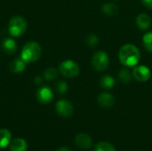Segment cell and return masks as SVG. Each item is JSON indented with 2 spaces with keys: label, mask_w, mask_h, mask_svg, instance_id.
Wrapping results in <instances>:
<instances>
[{
  "label": "cell",
  "mask_w": 152,
  "mask_h": 151,
  "mask_svg": "<svg viewBox=\"0 0 152 151\" xmlns=\"http://www.w3.org/2000/svg\"><path fill=\"white\" fill-rule=\"evenodd\" d=\"M141 54L136 46L131 44L123 45L118 53L120 62L126 67H135L140 61Z\"/></svg>",
  "instance_id": "1"
},
{
  "label": "cell",
  "mask_w": 152,
  "mask_h": 151,
  "mask_svg": "<svg viewBox=\"0 0 152 151\" xmlns=\"http://www.w3.org/2000/svg\"><path fill=\"white\" fill-rule=\"evenodd\" d=\"M42 54V49L38 43L28 42L27 43L20 53V58L26 63H32L37 61Z\"/></svg>",
  "instance_id": "2"
},
{
  "label": "cell",
  "mask_w": 152,
  "mask_h": 151,
  "mask_svg": "<svg viewBox=\"0 0 152 151\" xmlns=\"http://www.w3.org/2000/svg\"><path fill=\"white\" fill-rule=\"evenodd\" d=\"M27 29V21L21 16L12 17L8 24V31L12 36L17 37L25 33Z\"/></svg>",
  "instance_id": "3"
},
{
  "label": "cell",
  "mask_w": 152,
  "mask_h": 151,
  "mask_svg": "<svg viewBox=\"0 0 152 151\" xmlns=\"http://www.w3.org/2000/svg\"><path fill=\"white\" fill-rule=\"evenodd\" d=\"M59 71L63 77L67 78H73L78 75L79 67L75 61L68 60V61H64L60 64Z\"/></svg>",
  "instance_id": "4"
},
{
  "label": "cell",
  "mask_w": 152,
  "mask_h": 151,
  "mask_svg": "<svg viewBox=\"0 0 152 151\" xmlns=\"http://www.w3.org/2000/svg\"><path fill=\"white\" fill-rule=\"evenodd\" d=\"M92 66L97 71H102L106 69L110 63V58L108 54L103 51L96 52L92 58Z\"/></svg>",
  "instance_id": "5"
},
{
  "label": "cell",
  "mask_w": 152,
  "mask_h": 151,
  "mask_svg": "<svg viewBox=\"0 0 152 151\" xmlns=\"http://www.w3.org/2000/svg\"><path fill=\"white\" fill-rule=\"evenodd\" d=\"M56 112L62 117H69L72 116L74 109L72 104L66 100H60L55 106Z\"/></svg>",
  "instance_id": "6"
},
{
  "label": "cell",
  "mask_w": 152,
  "mask_h": 151,
  "mask_svg": "<svg viewBox=\"0 0 152 151\" xmlns=\"http://www.w3.org/2000/svg\"><path fill=\"white\" fill-rule=\"evenodd\" d=\"M133 77L134 79H136L139 82H146L151 78V70L148 67L143 66V65H140V66H137L134 69Z\"/></svg>",
  "instance_id": "7"
},
{
  "label": "cell",
  "mask_w": 152,
  "mask_h": 151,
  "mask_svg": "<svg viewBox=\"0 0 152 151\" xmlns=\"http://www.w3.org/2000/svg\"><path fill=\"white\" fill-rule=\"evenodd\" d=\"M37 99L42 104H48L53 99V93L51 88L45 85L38 89L37 92Z\"/></svg>",
  "instance_id": "8"
},
{
  "label": "cell",
  "mask_w": 152,
  "mask_h": 151,
  "mask_svg": "<svg viewBox=\"0 0 152 151\" xmlns=\"http://www.w3.org/2000/svg\"><path fill=\"white\" fill-rule=\"evenodd\" d=\"M97 101L101 107H102L104 109H110L115 105L116 100L112 94H110L109 93H102L99 94V96L97 98Z\"/></svg>",
  "instance_id": "9"
},
{
  "label": "cell",
  "mask_w": 152,
  "mask_h": 151,
  "mask_svg": "<svg viewBox=\"0 0 152 151\" xmlns=\"http://www.w3.org/2000/svg\"><path fill=\"white\" fill-rule=\"evenodd\" d=\"M75 142H76L77 146L82 150H88L92 146V143H93L92 138L90 137V135H88L87 133H81L77 134L76 136Z\"/></svg>",
  "instance_id": "10"
},
{
  "label": "cell",
  "mask_w": 152,
  "mask_h": 151,
  "mask_svg": "<svg viewBox=\"0 0 152 151\" xmlns=\"http://www.w3.org/2000/svg\"><path fill=\"white\" fill-rule=\"evenodd\" d=\"M2 49L6 54H13L17 50V44L13 38L6 37L2 42Z\"/></svg>",
  "instance_id": "11"
},
{
  "label": "cell",
  "mask_w": 152,
  "mask_h": 151,
  "mask_svg": "<svg viewBox=\"0 0 152 151\" xmlns=\"http://www.w3.org/2000/svg\"><path fill=\"white\" fill-rule=\"evenodd\" d=\"M28 144L22 138H16L10 142V151H26Z\"/></svg>",
  "instance_id": "12"
},
{
  "label": "cell",
  "mask_w": 152,
  "mask_h": 151,
  "mask_svg": "<svg viewBox=\"0 0 152 151\" xmlns=\"http://www.w3.org/2000/svg\"><path fill=\"white\" fill-rule=\"evenodd\" d=\"M151 19L146 13H141L136 18V24L138 28L142 30L148 29L151 26Z\"/></svg>",
  "instance_id": "13"
},
{
  "label": "cell",
  "mask_w": 152,
  "mask_h": 151,
  "mask_svg": "<svg viewBox=\"0 0 152 151\" xmlns=\"http://www.w3.org/2000/svg\"><path fill=\"white\" fill-rule=\"evenodd\" d=\"M9 68L12 73H15V74L21 73L26 68V62L21 58L20 59L17 58V59H14L13 61H12Z\"/></svg>",
  "instance_id": "14"
},
{
  "label": "cell",
  "mask_w": 152,
  "mask_h": 151,
  "mask_svg": "<svg viewBox=\"0 0 152 151\" xmlns=\"http://www.w3.org/2000/svg\"><path fill=\"white\" fill-rule=\"evenodd\" d=\"M12 140V134L7 129L0 130V149H4L8 145H10Z\"/></svg>",
  "instance_id": "15"
},
{
  "label": "cell",
  "mask_w": 152,
  "mask_h": 151,
  "mask_svg": "<svg viewBox=\"0 0 152 151\" xmlns=\"http://www.w3.org/2000/svg\"><path fill=\"white\" fill-rule=\"evenodd\" d=\"M102 11L108 16H116L118 13V7L115 4L106 3V4H102Z\"/></svg>",
  "instance_id": "16"
},
{
  "label": "cell",
  "mask_w": 152,
  "mask_h": 151,
  "mask_svg": "<svg viewBox=\"0 0 152 151\" xmlns=\"http://www.w3.org/2000/svg\"><path fill=\"white\" fill-rule=\"evenodd\" d=\"M132 77H133V74H131L128 69H121L119 71V73L118 75V79L121 84L127 85L131 82Z\"/></svg>",
  "instance_id": "17"
},
{
  "label": "cell",
  "mask_w": 152,
  "mask_h": 151,
  "mask_svg": "<svg viewBox=\"0 0 152 151\" xmlns=\"http://www.w3.org/2000/svg\"><path fill=\"white\" fill-rule=\"evenodd\" d=\"M100 84H101V86L103 88V89H106V90H110V89H112L115 85V79L111 77V76H104L101 78V81H100Z\"/></svg>",
  "instance_id": "18"
},
{
  "label": "cell",
  "mask_w": 152,
  "mask_h": 151,
  "mask_svg": "<svg viewBox=\"0 0 152 151\" xmlns=\"http://www.w3.org/2000/svg\"><path fill=\"white\" fill-rule=\"evenodd\" d=\"M94 151H117L115 147L110 143V142H99L95 149Z\"/></svg>",
  "instance_id": "19"
},
{
  "label": "cell",
  "mask_w": 152,
  "mask_h": 151,
  "mask_svg": "<svg viewBox=\"0 0 152 151\" xmlns=\"http://www.w3.org/2000/svg\"><path fill=\"white\" fill-rule=\"evenodd\" d=\"M142 42L145 49L148 52L152 53V32H148L143 36Z\"/></svg>",
  "instance_id": "20"
},
{
  "label": "cell",
  "mask_w": 152,
  "mask_h": 151,
  "mask_svg": "<svg viewBox=\"0 0 152 151\" xmlns=\"http://www.w3.org/2000/svg\"><path fill=\"white\" fill-rule=\"evenodd\" d=\"M57 75H58V72L53 68H48L44 72V77L47 81H52V80L55 79Z\"/></svg>",
  "instance_id": "21"
},
{
  "label": "cell",
  "mask_w": 152,
  "mask_h": 151,
  "mask_svg": "<svg viewBox=\"0 0 152 151\" xmlns=\"http://www.w3.org/2000/svg\"><path fill=\"white\" fill-rule=\"evenodd\" d=\"M86 44L88 46L94 48V47H95V46L98 45V44H99V38H98L97 36L92 34V35L87 36V37L86 39Z\"/></svg>",
  "instance_id": "22"
},
{
  "label": "cell",
  "mask_w": 152,
  "mask_h": 151,
  "mask_svg": "<svg viewBox=\"0 0 152 151\" xmlns=\"http://www.w3.org/2000/svg\"><path fill=\"white\" fill-rule=\"evenodd\" d=\"M55 89L59 94H63L68 91V84L64 81H58L55 85Z\"/></svg>",
  "instance_id": "23"
},
{
  "label": "cell",
  "mask_w": 152,
  "mask_h": 151,
  "mask_svg": "<svg viewBox=\"0 0 152 151\" xmlns=\"http://www.w3.org/2000/svg\"><path fill=\"white\" fill-rule=\"evenodd\" d=\"M142 2L146 8L152 9V0H142Z\"/></svg>",
  "instance_id": "24"
},
{
  "label": "cell",
  "mask_w": 152,
  "mask_h": 151,
  "mask_svg": "<svg viewBox=\"0 0 152 151\" xmlns=\"http://www.w3.org/2000/svg\"><path fill=\"white\" fill-rule=\"evenodd\" d=\"M35 83H36L37 85H41V84H42V79H41V77H37L35 78Z\"/></svg>",
  "instance_id": "25"
},
{
  "label": "cell",
  "mask_w": 152,
  "mask_h": 151,
  "mask_svg": "<svg viewBox=\"0 0 152 151\" xmlns=\"http://www.w3.org/2000/svg\"><path fill=\"white\" fill-rule=\"evenodd\" d=\"M57 151H71L69 148H67V147H62V148H61V149H59Z\"/></svg>",
  "instance_id": "26"
}]
</instances>
